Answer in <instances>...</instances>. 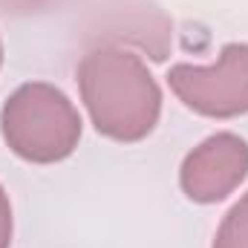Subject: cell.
<instances>
[{
    "instance_id": "cell-1",
    "label": "cell",
    "mask_w": 248,
    "mask_h": 248,
    "mask_svg": "<svg viewBox=\"0 0 248 248\" xmlns=\"http://www.w3.org/2000/svg\"><path fill=\"white\" fill-rule=\"evenodd\" d=\"M78 93L93 127L122 144L141 141L162 116V90L139 55L101 46L78 63Z\"/></svg>"
},
{
    "instance_id": "cell-2",
    "label": "cell",
    "mask_w": 248,
    "mask_h": 248,
    "mask_svg": "<svg viewBox=\"0 0 248 248\" xmlns=\"http://www.w3.org/2000/svg\"><path fill=\"white\" fill-rule=\"evenodd\" d=\"M0 133L15 156L32 165H55L72 156L81 141V113L58 87L32 81L6 98Z\"/></svg>"
},
{
    "instance_id": "cell-3",
    "label": "cell",
    "mask_w": 248,
    "mask_h": 248,
    "mask_svg": "<svg viewBox=\"0 0 248 248\" xmlns=\"http://www.w3.org/2000/svg\"><path fill=\"white\" fill-rule=\"evenodd\" d=\"M173 95L205 119H237L248 113V44H225L217 63H176L168 72Z\"/></svg>"
},
{
    "instance_id": "cell-4",
    "label": "cell",
    "mask_w": 248,
    "mask_h": 248,
    "mask_svg": "<svg viewBox=\"0 0 248 248\" xmlns=\"http://www.w3.org/2000/svg\"><path fill=\"white\" fill-rule=\"evenodd\" d=\"M248 176V144L237 133H217L182 162L179 185L190 202L214 205L231 196Z\"/></svg>"
},
{
    "instance_id": "cell-5",
    "label": "cell",
    "mask_w": 248,
    "mask_h": 248,
    "mask_svg": "<svg viewBox=\"0 0 248 248\" xmlns=\"http://www.w3.org/2000/svg\"><path fill=\"white\" fill-rule=\"evenodd\" d=\"M214 248H248V193L225 214L214 237Z\"/></svg>"
},
{
    "instance_id": "cell-6",
    "label": "cell",
    "mask_w": 248,
    "mask_h": 248,
    "mask_svg": "<svg viewBox=\"0 0 248 248\" xmlns=\"http://www.w3.org/2000/svg\"><path fill=\"white\" fill-rule=\"evenodd\" d=\"M12 246V205H9V196L0 185V248Z\"/></svg>"
},
{
    "instance_id": "cell-7",
    "label": "cell",
    "mask_w": 248,
    "mask_h": 248,
    "mask_svg": "<svg viewBox=\"0 0 248 248\" xmlns=\"http://www.w3.org/2000/svg\"><path fill=\"white\" fill-rule=\"evenodd\" d=\"M46 0H0V12H35Z\"/></svg>"
},
{
    "instance_id": "cell-8",
    "label": "cell",
    "mask_w": 248,
    "mask_h": 248,
    "mask_svg": "<svg viewBox=\"0 0 248 248\" xmlns=\"http://www.w3.org/2000/svg\"><path fill=\"white\" fill-rule=\"evenodd\" d=\"M0 66H3V44H0Z\"/></svg>"
}]
</instances>
